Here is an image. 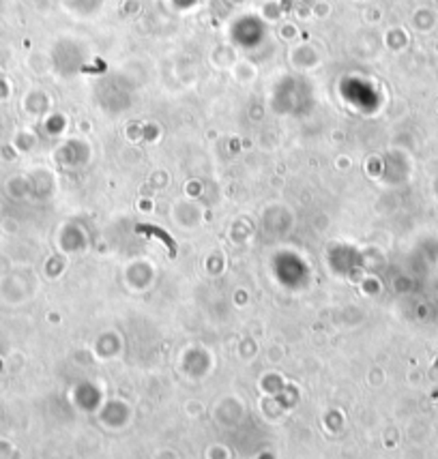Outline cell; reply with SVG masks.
<instances>
[{
    "label": "cell",
    "instance_id": "obj_1",
    "mask_svg": "<svg viewBox=\"0 0 438 459\" xmlns=\"http://www.w3.org/2000/svg\"><path fill=\"white\" fill-rule=\"evenodd\" d=\"M138 230H140V232H148V234H157V236H159V239H162V241H164V243H166L168 247H170V251H172V253L176 251V249H174V243H172V239H170L168 234H164V232H162V230H159V227H144V225H140Z\"/></svg>",
    "mask_w": 438,
    "mask_h": 459
}]
</instances>
